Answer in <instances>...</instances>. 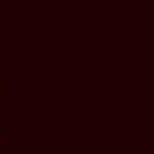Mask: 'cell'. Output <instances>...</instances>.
I'll return each mask as SVG.
<instances>
[{
  "instance_id": "obj_1",
  "label": "cell",
  "mask_w": 154,
  "mask_h": 154,
  "mask_svg": "<svg viewBox=\"0 0 154 154\" xmlns=\"http://www.w3.org/2000/svg\"><path fill=\"white\" fill-rule=\"evenodd\" d=\"M5 139H11V113H5V82H0V154H5Z\"/></svg>"
}]
</instances>
